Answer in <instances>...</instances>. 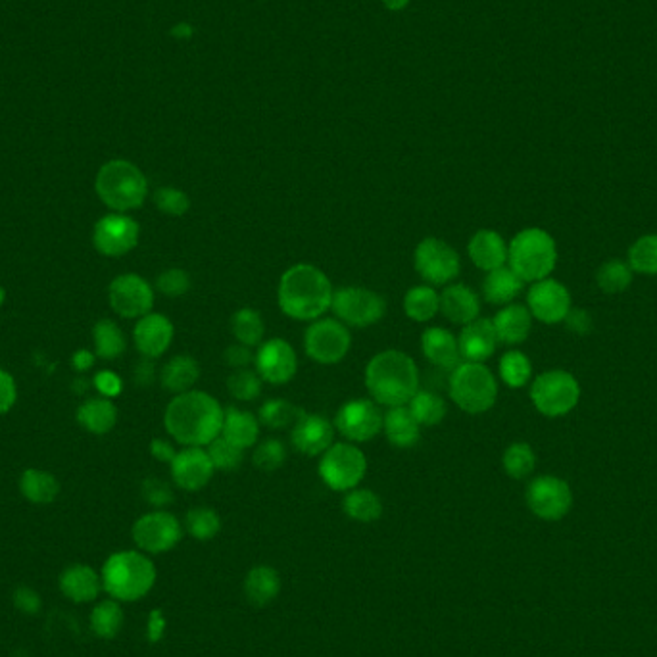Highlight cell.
<instances>
[{"instance_id":"6da1fadb","label":"cell","mask_w":657,"mask_h":657,"mask_svg":"<svg viewBox=\"0 0 657 657\" xmlns=\"http://www.w3.org/2000/svg\"><path fill=\"white\" fill-rule=\"evenodd\" d=\"M223 408L218 400L202 390L175 394L164 414L170 437L183 446H208L221 435Z\"/></svg>"},{"instance_id":"7a4b0ae2","label":"cell","mask_w":657,"mask_h":657,"mask_svg":"<svg viewBox=\"0 0 657 657\" xmlns=\"http://www.w3.org/2000/svg\"><path fill=\"white\" fill-rule=\"evenodd\" d=\"M333 285L321 269L296 264L281 275L277 302L285 316L296 321H316L333 304Z\"/></svg>"},{"instance_id":"3957f363","label":"cell","mask_w":657,"mask_h":657,"mask_svg":"<svg viewBox=\"0 0 657 657\" xmlns=\"http://www.w3.org/2000/svg\"><path fill=\"white\" fill-rule=\"evenodd\" d=\"M365 387L383 406H406L419 390V369L412 356L400 350L375 354L365 367Z\"/></svg>"},{"instance_id":"277c9868","label":"cell","mask_w":657,"mask_h":657,"mask_svg":"<svg viewBox=\"0 0 657 657\" xmlns=\"http://www.w3.org/2000/svg\"><path fill=\"white\" fill-rule=\"evenodd\" d=\"M100 577L102 588L112 600L137 602L156 583V567L143 552L123 550L104 561Z\"/></svg>"},{"instance_id":"5b68a950","label":"cell","mask_w":657,"mask_h":657,"mask_svg":"<svg viewBox=\"0 0 657 657\" xmlns=\"http://www.w3.org/2000/svg\"><path fill=\"white\" fill-rule=\"evenodd\" d=\"M97 195L112 212L127 214L145 204L148 181L129 160H110L97 173Z\"/></svg>"},{"instance_id":"8992f818","label":"cell","mask_w":657,"mask_h":657,"mask_svg":"<svg viewBox=\"0 0 657 657\" xmlns=\"http://www.w3.org/2000/svg\"><path fill=\"white\" fill-rule=\"evenodd\" d=\"M508 264L525 283L548 279L558 264L554 237L538 227L519 231L508 246Z\"/></svg>"},{"instance_id":"52a82bcc","label":"cell","mask_w":657,"mask_h":657,"mask_svg":"<svg viewBox=\"0 0 657 657\" xmlns=\"http://www.w3.org/2000/svg\"><path fill=\"white\" fill-rule=\"evenodd\" d=\"M450 396L467 414H485L498 398V383L485 364L462 362L452 369Z\"/></svg>"},{"instance_id":"ba28073f","label":"cell","mask_w":657,"mask_h":657,"mask_svg":"<svg viewBox=\"0 0 657 657\" xmlns=\"http://www.w3.org/2000/svg\"><path fill=\"white\" fill-rule=\"evenodd\" d=\"M531 400L540 414L563 417L577 408L581 400V385L569 371H544L531 385Z\"/></svg>"},{"instance_id":"9c48e42d","label":"cell","mask_w":657,"mask_h":657,"mask_svg":"<svg viewBox=\"0 0 657 657\" xmlns=\"http://www.w3.org/2000/svg\"><path fill=\"white\" fill-rule=\"evenodd\" d=\"M367 471V460L364 452L350 444V442H337L327 448L319 462V477L321 481L335 490V492H348L362 483Z\"/></svg>"},{"instance_id":"30bf717a","label":"cell","mask_w":657,"mask_h":657,"mask_svg":"<svg viewBox=\"0 0 657 657\" xmlns=\"http://www.w3.org/2000/svg\"><path fill=\"white\" fill-rule=\"evenodd\" d=\"M352 346L348 327L331 317H319L312 321L304 335V350L316 364L335 365L342 362Z\"/></svg>"},{"instance_id":"8fae6325","label":"cell","mask_w":657,"mask_h":657,"mask_svg":"<svg viewBox=\"0 0 657 657\" xmlns=\"http://www.w3.org/2000/svg\"><path fill=\"white\" fill-rule=\"evenodd\" d=\"M414 266L431 287H446L460 275L462 260L454 246L437 237H427L415 246Z\"/></svg>"},{"instance_id":"7c38bea8","label":"cell","mask_w":657,"mask_h":657,"mask_svg":"<svg viewBox=\"0 0 657 657\" xmlns=\"http://www.w3.org/2000/svg\"><path fill=\"white\" fill-rule=\"evenodd\" d=\"M331 308L346 327L365 329L383 319L387 302L379 292L364 287H342L333 292Z\"/></svg>"},{"instance_id":"4fadbf2b","label":"cell","mask_w":657,"mask_h":657,"mask_svg":"<svg viewBox=\"0 0 657 657\" xmlns=\"http://www.w3.org/2000/svg\"><path fill=\"white\" fill-rule=\"evenodd\" d=\"M131 533L135 544L145 554H166L183 538V527L175 515L156 510L139 517Z\"/></svg>"},{"instance_id":"5bb4252c","label":"cell","mask_w":657,"mask_h":657,"mask_svg":"<svg viewBox=\"0 0 657 657\" xmlns=\"http://www.w3.org/2000/svg\"><path fill=\"white\" fill-rule=\"evenodd\" d=\"M527 506L538 519L560 521L573 508V490L556 475H540L527 487Z\"/></svg>"},{"instance_id":"9a60e30c","label":"cell","mask_w":657,"mask_h":657,"mask_svg":"<svg viewBox=\"0 0 657 657\" xmlns=\"http://www.w3.org/2000/svg\"><path fill=\"white\" fill-rule=\"evenodd\" d=\"M141 227L122 212H112L98 219L93 229V244L106 258H122L139 244Z\"/></svg>"},{"instance_id":"2e32d148","label":"cell","mask_w":657,"mask_h":657,"mask_svg":"<svg viewBox=\"0 0 657 657\" xmlns=\"http://www.w3.org/2000/svg\"><path fill=\"white\" fill-rule=\"evenodd\" d=\"M110 308L125 319H141L154 308V289L137 273L118 275L108 287Z\"/></svg>"},{"instance_id":"e0dca14e","label":"cell","mask_w":657,"mask_h":657,"mask_svg":"<svg viewBox=\"0 0 657 657\" xmlns=\"http://www.w3.org/2000/svg\"><path fill=\"white\" fill-rule=\"evenodd\" d=\"M335 427L350 442H367L383 431V414L373 400L356 398L339 408Z\"/></svg>"},{"instance_id":"ac0fdd59","label":"cell","mask_w":657,"mask_h":657,"mask_svg":"<svg viewBox=\"0 0 657 657\" xmlns=\"http://www.w3.org/2000/svg\"><path fill=\"white\" fill-rule=\"evenodd\" d=\"M256 371L269 385H285L298 371V358L291 344L283 339H269L258 346Z\"/></svg>"},{"instance_id":"d6986e66","label":"cell","mask_w":657,"mask_h":657,"mask_svg":"<svg viewBox=\"0 0 657 657\" xmlns=\"http://www.w3.org/2000/svg\"><path fill=\"white\" fill-rule=\"evenodd\" d=\"M531 316L546 325L565 321L571 312V294L565 285L556 279H542L533 283L527 294Z\"/></svg>"},{"instance_id":"ffe728a7","label":"cell","mask_w":657,"mask_h":657,"mask_svg":"<svg viewBox=\"0 0 657 657\" xmlns=\"http://www.w3.org/2000/svg\"><path fill=\"white\" fill-rule=\"evenodd\" d=\"M170 465L173 483L189 492L206 487L216 471L208 450L198 446H187L185 450L177 452Z\"/></svg>"},{"instance_id":"44dd1931","label":"cell","mask_w":657,"mask_h":657,"mask_svg":"<svg viewBox=\"0 0 657 657\" xmlns=\"http://www.w3.org/2000/svg\"><path fill=\"white\" fill-rule=\"evenodd\" d=\"M291 440L304 456H319L333 446L335 427L325 415L302 412L292 425Z\"/></svg>"},{"instance_id":"7402d4cb","label":"cell","mask_w":657,"mask_h":657,"mask_svg":"<svg viewBox=\"0 0 657 657\" xmlns=\"http://www.w3.org/2000/svg\"><path fill=\"white\" fill-rule=\"evenodd\" d=\"M173 335H175V327L170 317L150 312L137 319V325L133 329V342L143 358L156 360L168 352Z\"/></svg>"},{"instance_id":"603a6c76","label":"cell","mask_w":657,"mask_h":657,"mask_svg":"<svg viewBox=\"0 0 657 657\" xmlns=\"http://www.w3.org/2000/svg\"><path fill=\"white\" fill-rule=\"evenodd\" d=\"M458 344H460V356L463 362L485 364L498 346V337L492 319L477 317L475 321L463 325Z\"/></svg>"},{"instance_id":"cb8c5ba5","label":"cell","mask_w":657,"mask_h":657,"mask_svg":"<svg viewBox=\"0 0 657 657\" xmlns=\"http://www.w3.org/2000/svg\"><path fill=\"white\" fill-rule=\"evenodd\" d=\"M60 590L73 604L95 602L102 588V577L91 565L73 563L60 573Z\"/></svg>"},{"instance_id":"d4e9b609","label":"cell","mask_w":657,"mask_h":657,"mask_svg":"<svg viewBox=\"0 0 657 657\" xmlns=\"http://www.w3.org/2000/svg\"><path fill=\"white\" fill-rule=\"evenodd\" d=\"M471 262L483 271L504 268L508 262V244L504 237L492 229L477 231L467 244Z\"/></svg>"},{"instance_id":"484cf974","label":"cell","mask_w":657,"mask_h":657,"mask_svg":"<svg viewBox=\"0 0 657 657\" xmlns=\"http://www.w3.org/2000/svg\"><path fill=\"white\" fill-rule=\"evenodd\" d=\"M440 312L456 325H467L481 314V300L477 292L462 283L446 285L440 294Z\"/></svg>"},{"instance_id":"4316f807","label":"cell","mask_w":657,"mask_h":657,"mask_svg":"<svg viewBox=\"0 0 657 657\" xmlns=\"http://www.w3.org/2000/svg\"><path fill=\"white\" fill-rule=\"evenodd\" d=\"M421 350L425 358L440 369H454L462 364L458 337L444 327H429L421 335Z\"/></svg>"},{"instance_id":"83f0119b","label":"cell","mask_w":657,"mask_h":657,"mask_svg":"<svg viewBox=\"0 0 657 657\" xmlns=\"http://www.w3.org/2000/svg\"><path fill=\"white\" fill-rule=\"evenodd\" d=\"M492 325L498 342L513 346L529 339L533 329V316L523 304H508L492 317Z\"/></svg>"},{"instance_id":"f1b7e54d","label":"cell","mask_w":657,"mask_h":657,"mask_svg":"<svg viewBox=\"0 0 657 657\" xmlns=\"http://www.w3.org/2000/svg\"><path fill=\"white\" fill-rule=\"evenodd\" d=\"M221 437L229 440L231 444L246 450L256 444L260 437V421L256 415L246 410H239L237 406H229L223 412V427Z\"/></svg>"},{"instance_id":"f546056e","label":"cell","mask_w":657,"mask_h":657,"mask_svg":"<svg viewBox=\"0 0 657 657\" xmlns=\"http://www.w3.org/2000/svg\"><path fill=\"white\" fill-rule=\"evenodd\" d=\"M77 423L93 435H106L118 423V408L110 398H89L77 408Z\"/></svg>"},{"instance_id":"4dcf8cb0","label":"cell","mask_w":657,"mask_h":657,"mask_svg":"<svg viewBox=\"0 0 657 657\" xmlns=\"http://www.w3.org/2000/svg\"><path fill=\"white\" fill-rule=\"evenodd\" d=\"M383 431L396 448H412L421 437V425L415 421L408 406H394L383 415Z\"/></svg>"},{"instance_id":"1f68e13d","label":"cell","mask_w":657,"mask_h":657,"mask_svg":"<svg viewBox=\"0 0 657 657\" xmlns=\"http://www.w3.org/2000/svg\"><path fill=\"white\" fill-rule=\"evenodd\" d=\"M281 590V577L269 565H258L244 579V594L254 606H268Z\"/></svg>"},{"instance_id":"d6a6232c","label":"cell","mask_w":657,"mask_h":657,"mask_svg":"<svg viewBox=\"0 0 657 657\" xmlns=\"http://www.w3.org/2000/svg\"><path fill=\"white\" fill-rule=\"evenodd\" d=\"M523 285L525 281L513 269L504 266L488 271L483 283V294L487 302L494 306H508L523 291Z\"/></svg>"},{"instance_id":"836d02e7","label":"cell","mask_w":657,"mask_h":657,"mask_svg":"<svg viewBox=\"0 0 657 657\" xmlns=\"http://www.w3.org/2000/svg\"><path fill=\"white\" fill-rule=\"evenodd\" d=\"M200 377V365L193 356H173L160 371L162 387L171 394L193 390Z\"/></svg>"},{"instance_id":"e575fe53","label":"cell","mask_w":657,"mask_h":657,"mask_svg":"<svg viewBox=\"0 0 657 657\" xmlns=\"http://www.w3.org/2000/svg\"><path fill=\"white\" fill-rule=\"evenodd\" d=\"M20 492L27 502L45 506L52 504L60 494L58 479L43 469H25L20 477Z\"/></svg>"},{"instance_id":"d590c367","label":"cell","mask_w":657,"mask_h":657,"mask_svg":"<svg viewBox=\"0 0 657 657\" xmlns=\"http://www.w3.org/2000/svg\"><path fill=\"white\" fill-rule=\"evenodd\" d=\"M344 513L360 523H373L383 515L381 498L367 488H352L342 500Z\"/></svg>"},{"instance_id":"8d00e7d4","label":"cell","mask_w":657,"mask_h":657,"mask_svg":"<svg viewBox=\"0 0 657 657\" xmlns=\"http://www.w3.org/2000/svg\"><path fill=\"white\" fill-rule=\"evenodd\" d=\"M404 312L417 323L431 321L440 312V294L431 285H417L404 296Z\"/></svg>"},{"instance_id":"74e56055","label":"cell","mask_w":657,"mask_h":657,"mask_svg":"<svg viewBox=\"0 0 657 657\" xmlns=\"http://www.w3.org/2000/svg\"><path fill=\"white\" fill-rule=\"evenodd\" d=\"M95 354L102 360H116L127 350V339L120 325L112 319H100L93 327Z\"/></svg>"},{"instance_id":"f35d334b","label":"cell","mask_w":657,"mask_h":657,"mask_svg":"<svg viewBox=\"0 0 657 657\" xmlns=\"http://www.w3.org/2000/svg\"><path fill=\"white\" fill-rule=\"evenodd\" d=\"M231 333L244 346H260L266 335L264 317L254 308H241L231 317Z\"/></svg>"},{"instance_id":"ab89813d","label":"cell","mask_w":657,"mask_h":657,"mask_svg":"<svg viewBox=\"0 0 657 657\" xmlns=\"http://www.w3.org/2000/svg\"><path fill=\"white\" fill-rule=\"evenodd\" d=\"M408 408L421 427H435L446 417V402L440 394L431 390H417L408 402Z\"/></svg>"},{"instance_id":"60d3db41","label":"cell","mask_w":657,"mask_h":657,"mask_svg":"<svg viewBox=\"0 0 657 657\" xmlns=\"http://www.w3.org/2000/svg\"><path fill=\"white\" fill-rule=\"evenodd\" d=\"M123 627V609L118 600H102L91 611V629L98 638H116Z\"/></svg>"},{"instance_id":"b9f144b4","label":"cell","mask_w":657,"mask_h":657,"mask_svg":"<svg viewBox=\"0 0 657 657\" xmlns=\"http://www.w3.org/2000/svg\"><path fill=\"white\" fill-rule=\"evenodd\" d=\"M502 465L511 479H515V481L527 479L536 467V454L533 446L527 442H513L506 448V452L502 456Z\"/></svg>"},{"instance_id":"7bdbcfd3","label":"cell","mask_w":657,"mask_h":657,"mask_svg":"<svg viewBox=\"0 0 657 657\" xmlns=\"http://www.w3.org/2000/svg\"><path fill=\"white\" fill-rule=\"evenodd\" d=\"M533 377V364L521 350H510L500 360V379L510 389H523Z\"/></svg>"},{"instance_id":"ee69618b","label":"cell","mask_w":657,"mask_h":657,"mask_svg":"<svg viewBox=\"0 0 657 657\" xmlns=\"http://www.w3.org/2000/svg\"><path fill=\"white\" fill-rule=\"evenodd\" d=\"M596 283L604 294H621L633 283V269L627 262L608 260L596 273Z\"/></svg>"},{"instance_id":"f6af8a7d","label":"cell","mask_w":657,"mask_h":657,"mask_svg":"<svg viewBox=\"0 0 657 657\" xmlns=\"http://www.w3.org/2000/svg\"><path fill=\"white\" fill-rule=\"evenodd\" d=\"M304 410L283 398H271L260 408V423L269 429H285L294 425Z\"/></svg>"},{"instance_id":"bcb514c9","label":"cell","mask_w":657,"mask_h":657,"mask_svg":"<svg viewBox=\"0 0 657 657\" xmlns=\"http://www.w3.org/2000/svg\"><path fill=\"white\" fill-rule=\"evenodd\" d=\"M634 273L657 275V235L640 237L629 250V262Z\"/></svg>"},{"instance_id":"7dc6e473","label":"cell","mask_w":657,"mask_h":657,"mask_svg":"<svg viewBox=\"0 0 657 657\" xmlns=\"http://www.w3.org/2000/svg\"><path fill=\"white\" fill-rule=\"evenodd\" d=\"M262 377L258 371H252L248 367L235 369L227 379V390L233 398L241 402H252L262 394Z\"/></svg>"},{"instance_id":"c3c4849f","label":"cell","mask_w":657,"mask_h":657,"mask_svg":"<svg viewBox=\"0 0 657 657\" xmlns=\"http://www.w3.org/2000/svg\"><path fill=\"white\" fill-rule=\"evenodd\" d=\"M187 531L193 538L206 542L218 536L221 531V517L212 508H195L187 513Z\"/></svg>"},{"instance_id":"681fc988","label":"cell","mask_w":657,"mask_h":657,"mask_svg":"<svg viewBox=\"0 0 657 657\" xmlns=\"http://www.w3.org/2000/svg\"><path fill=\"white\" fill-rule=\"evenodd\" d=\"M208 456L219 471H235L244 460V450L219 435L208 444Z\"/></svg>"},{"instance_id":"f907efd6","label":"cell","mask_w":657,"mask_h":657,"mask_svg":"<svg viewBox=\"0 0 657 657\" xmlns=\"http://www.w3.org/2000/svg\"><path fill=\"white\" fill-rule=\"evenodd\" d=\"M154 204L160 212L173 216V218H181L191 210V198L175 187H160L154 193Z\"/></svg>"},{"instance_id":"816d5d0a","label":"cell","mask_w":657,"mask_h":657,"mask_svg":"<svg viewBox=\"0 0 657 657\" xmlns=\"http://www.w3.org/2000/svg\"><path fill=\"white\" fill-rule=\"evenodd\" d=\"M287 460V448L281 440L268 438L264 440L252 456V462L260 471H277Z\"/></svg>"},{"instance_id":"f5cc1de1","label":"cell","mask_w":657,"mask_h":657,"mask_svg":"<svg viewBox=\"0 0 657 657\" xmlns=\"http://www.w3.org/2000/svg\"><path fill=\"white\" fill-rule=\"evenodd\" d=\"M191 275L181 268H170L162 271L156 279V289L168 298H179L191 291Z\"/></svg>"},{"instance_id":"db71d44e","label":"cell","mask_w":657,"mask_h":657,"mask_svg":"<svg viewBox=\"0 0 657 657\" xmlns=\"http://www.w3.org/2000/svg\"><path fill=\"white\" fill-rule=\"evenodd\" d=\"M143 496L148 504L156 508H164L173 502L171 488L160 479H146L143 483Z\"/></svg>"},{"instance_id":"11a10c76","label":"cell","mask_w":657,"mask_h":657,"mask_svg":"<svg viewBox=\"0 0 657 657\" xmlns=\"http://www.w3.org/2000/svg\"><path fill=\"white\" fill-rule=\"evenodd\" d=\"M93 385L100 392V396L110 398V400L116 398V396H120L123 390L122 377L116 371H110V369L98 371L95 379H93Z\"/></svg>"},{"instance_id":"9f6ffc18","label":"cell","mask_w":657,"mask_h":657,"mask_svg":"<svg viewBox=\"0 0 657 657\" xmlns=\"http://www.w3.org/2000/svg\"><path fill=\"white\" fill-rule=\"evenodd\" d=\"M12 600H14V606L25 615H37L43 608V600H41L39 592L33 590L31 586H18L14 590Z\"/></svg>"},{"instance_id":"6f0895ef","label":"cell","mask_w":657,"mask_h":657,"mask_svg":"<svg viewBox=\"0 0 657 657\" xmlns=\"http://www.w3.org/2000/svg\"><path fill=\"white\" fill-rule=\"evenodd\" d=\"M18 400V387L14 377L6 371L0 369V415L8 414Z\"/></svg>"},{"instance_id":"680465c9","label":"cell","mask_w":657,"mask_h":657,"mask_svg":"<svg viewBox=\"0 0 657 657\" xmlns=\"http://www.w3.org/2000/svg\"><path fill=\"white\" fill-rule=\"evenodd\" d=\"M254 358H256V354L252 352V348L250 346H244L241 342L227 346L225 352H223L225 364L233 367V369H244V367H248V365L254 362Z\"/></svg>"},{"instance_id":"91938a15","label":"cell","mask_w":657,"mask_h":657,"mask_svg":"<svg viewBox=\"0 0 657 657\" xmlns=\"http://www.w3.org/2000/svg\"><path fill=\"white\" fill-rule=\"evenodd\" d=\"M166 617L162 613V609H152L150 615H148V621H146V638L150 644H158L164 634H166Z\"/></svg>"},{"instance_id":"94428289","label":"cell","mask_w":657,"mask_h":657,"mask_svg":"<svg viewBox=\"0 0 657 657\" xmlns=\"http://www.w3.org/2000/svg\"><path fill=\"white\" fill-rule=\"evenodd\" d=\"M565 323H567L569 331H573L577 335H586L592 329V317L588 316V312H583V310H571L565 317Z\"/></svg>"},{"instance_id":"6125c7cd","label":"cell","mask_w":657,"mask_h":657,"mask_svg":"<svg viewBox=\"0 0 657 657\" xmlns=\"http://www.w3.org/2000/svg\"><path fill=\"white\" fill-rule=\"evenodd\" d=\"M150 454H152V458L158 460V462L171 463L177 452H175L173 444L168 442V440H164V438H154V440L150 442Z\"/></svg>"},{"instance_id":"be15d7a7","label":"cell","mask_w":657,"mask_h":657,"mask_svg":"<svg viewBox=\"0 0 657 657\" xmlns=\"http://www.w3.org/2000/svg\"><path fill=\"white\" fill-rule=\"evenodd\" d=\"M154 375H156V367H154L150 358H143L135 367V383L141 385V387L152 385Z\"/></svg>"},{"instance_id":"e7e4bbea","label":"cell","mask_w":657,"mask_h":657,"mask_svg":"<svg viewBox=\"0 0 657 657\" xmlns=\"http://www.w3.org/2000/svg\"><path fill=\"white\" fill-rule=\"evenodd\" d=\"M95 356H97V354H93L91 350H85V348L77 350V352H75V354L72 356L73 369H75V371H79V373H85V371H89V369L95 365Z\"/></svg>"},{"instance_id":"03108f58","label":"cell","mask_w":657,"mask_h":657,"mask_svg":"<svg viewBox=\"0 0 657 657\" xmlns=\"http://www.w3.org/2000/svg\"><path fill=\"white\" fill-rule=\"evenodd\" d=\"M383 4L390 12H400L410 4V0H383Z\"/></svg>"},{"instance_id":"003e7915","label":"cell","mask_w":657,"mask_h":657,"mask_svg":"<svg viewBox=\"0 0 657 657\" xmlns=\"http://www.w3.org/2000/svg\"><path fill=\"white\" fill-rule=\"evenodd\" d=\"M6 302V291H4V287H0V306Z\"/></svg>"}]
</instances>
